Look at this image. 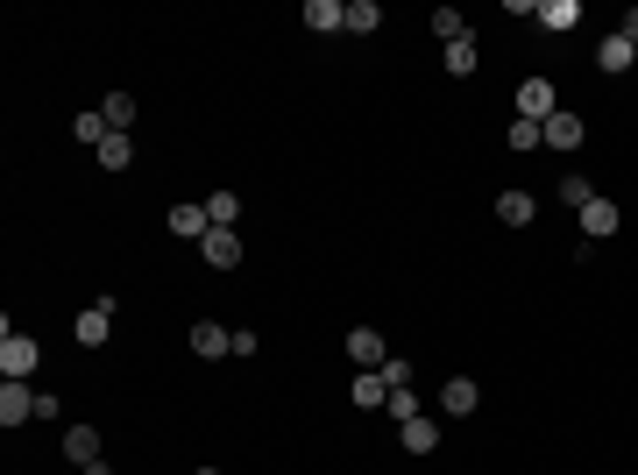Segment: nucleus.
<instances>
[{"label": "nucleus", "mask_w": 638, "mask_h": 475, "mask_svg": "<svg viewBox=\"0 0 638 475\" xmlns=\"http://www.w3.org/2000/svg\"><path fill=\"white\" fill-rule=\"evenodd\" d=\"M355 405L369 412V405H390V383H383V369H355Z\"/></svg>", "instance_id": "nucleus-18"}, {"label": "nucleus", "mask_w": 638, "mask_h": 475, "mask_svg": "<svg viewBox=\"0 0 638 475\" xmlns=\"http://www.w3.org/2000/svg\"><path fill=\"white\" fill-rule=\"evenodd\" d=\"M475 405H483V390H475L468 376H447V383H440V412H454V419H468Z\"/></svg>", "instance_id": "nucleus-11"}, {"label": "nucleus", "mask_w": 638, "mask_h": 475, "mask_svg": "<svg viewBox=\"0 0 638 475\" xmlns=\"http://www.w3.org/2000/svg\"><path fill=\"white\" fill-rule=\"evenodd\" d=\"M390 419H397V426L419 419V398H412V390H390Z\"/></svg>", "instance_id": "nucleus-28"}, {"label": "nucleus", "mask_w": 638, "mask_h": 475, "mask_svg": "<svg viewBox=\"0 0 638 475\" xmlns=\"http://www.w3.org/2000/svg\"><path fill=\"white\" fill-rule=\"evenodd\" d=\"M199 256H206L213 270H234V263H242V234H234V227H213L206 242H199Z\"/></svg>", "instance_id": "nucleus-8"}, {"label": "nucleus", "mask_w": 638, "mask_h": 475, "mask_svg": "<svg viewBox=\"0 0 638 475\" xmlns=\"http://www.w3.org/2000/svg\"><path fill=\"white\" fill-rule=\"evenodd\" d=\"M348 362H355V369H383V362H390L383 334H376V327H355V334H348Z\"/></svg>", "instance_id": "nucleus-9"}, {"label": "nucleus", "mask_w": 638, "mask_h": 475, "mask_svg": "<svg viewBox=\"0 0 638 475\" xmlns=\"http://www.w3.org/2000/svg\"><path fill=\"white\" fill-rule=\"evenodd\" d=\"M298 22H305V29H319V36H334V29H348V0H305Z\"/></svg>", "instance_id": "nucleus-7"}, {"label": "nucleus", "mask_w": 638, "mask_h": 475, "mask_svg": "<svg viewBox=\"0 0 638 475\" xmlns=\"http://www.w3.org/2000/svg\"><path fill=\"white\" fill-rule=\"evenodd\" d=\"M532 213H539L532 192H497V220H504V227H532Z\"/></svg>", "instance_id": "nucleus-17"}, {"label": "nucleus", "mask_w": 638, "mask_h": 475, "mask_svg": "<svg viewBox=\"0 0 638 475\" xmlns=\"http://www.w3.org/2000/svg\"><path fill=\"white\" fill-rule=\"evenodd\" d=\"M553 192H561V199H568L575 213H582V206L596 199V185H589V178H561V185H553Z\"/></svg>", "instance_id": "nucleus-26"}, {"label": "nucleus", "mask_w": 638, "mask_h": 475, "mask_svg": "<svg viewBox=\"0 0 638 475\" xmlns=\"http://www.w3.org/2000/svg\"><path fill=\"white\" fill-rule=\"evenodd\" d=\"M433 36H440V43H468V22H461V8H433Z\"/></svg>", "instance_id": "nucleus-22"}, {"label": "nucleus", "mask_w": 638, "mask_h": 475, "mask_svg": "<svg viewBox=\"0 0 638 475\" xmlns=\"http://www.w3.org/2000/svg\"><path fill=\"white\" fill-rule=\"evenodd\" d=\"M135 164V135H107L100 142V171H128Z\"/></svg>", "instance_id": "nucleus-19"}, {"label": "nucleus", "mask_w": 638, "mask_h": 475, "mask_svg": "<svg viewBox=\"0 0 638 475\" xmlns=\"http://www.w3.org/2000/svg\"><path fill=\"white\" fill-rule=\"evenodd\" d=\"M78 475H114V468H107V461H93V468H78Z\"/></svg>", "instance_id": "nucleus-29"}, {"label": "nucleus", "mask_w": 638, "mask_h": 475, "mask_svg": "<svg viewBox=\"0 0 638 475\" xmlns=\"http://www.w3.org/2000/svg\"><path fill=\"white\" fill-rule=\"evenodd\" d=\"M100 114H107V128H114V135H128V128H135V100H128V93H107V100H100Z\"/></svg>", "instance_id": "nucleus-20"}, {"label": "nucleus", "mask_w": 638, "mask_h": 475, "mask_svg": "<svg viewBox=\"0 0 638 475\" xmlns=\"http://www.w3.org/2000/svg\"><path fill=\"white\" fill-rule=\"evenodd\" d=\"M64 461H71V468L107 461V454H100V426H64Z\"/></svg>", "instance_id": "nucleus-6"}, {"label": "nucleus", "mask_w": 638, "mask_h": 475, "mask_svg": "<svg viewBox=\"0 0 638 475\" xmlns=\"http://www.w3.org/2000/svg\"><path fill=\"white\" fill-rule=\"evenodd\" d=\"M553 114H561V93H553V78H525V86H518V121H553Z\"/></svg>", "instance_id": "nucleus-2"}, {"label": "nucleus", "mask_w": 638, "mask_h": 475, "mask_svg": "<svg viewBox=\"0 0 638 475\" xmlns=\"http://www.w3.org/2000/svg\"><path fill=\"white\" fill-rule=\"evenodd\" d=\"M397 440H405V454H433V447H440V419H426V412H419V419L397 426Z\"/></svg>", "instance_id": "nucleus-13"}, {"label": "nucleus", "mask_w": 638, "mask_h": 475, "mask_svg": "<svg viewBox=\"0 0 638 475\" xmlns=\"http://www.w3.org/2000/svg\"><path fill=\"white\" fill-rule=\"evenodd\" d=\"M192 355H206V362H213V355H234V327L199 320V327H192Z\"/></svg>", "instance_id": "nucleus-12"}, {"label": "nucleus", "mask_w": 638, "mask_h": 475, "mask_svg": "<svg viewBox=\"0 0 638 475\" xmlns=\"http://www.w3.org/2000/svg\"><path fill=\"white\" fill-rule=\"evenodd\" d=\"M206 213H213V227H234V220H242V199H234V192H213Z\"/></svg>", "instance_id": "nucleus-24"}, {"label": "nucleus", "mask_w": 638, "mask_h": 475, "mask_svg": "<svg viewBox=\"0 0 638 475\" xmlns=\"http://www.w3.org/2000/svg\"><path fill=\"white\" fill-rule=\"evenodd\" d=\"M447 71L454 78H475V43H447Z\"/></svg>", "instance_id": "nucleus-27"}, {"label": "nucleus", "mask_w": 638, "mask_h": 475, "mask_svg": "<svg viewBox=\"0 0 638 475\" xmlns=\"http://www.w3.org/2000/svg\"><path fill=\"white\" fill-rule=\"evenodd\" d=\"M171 234H178V242H206V234H213L206 199H178V206H171Z\"/></svg>", "instance_id": "nucleus-4"}, {"label": "nucleus", "mask_w": 638, "mask_h": 475, "mask_svg": "<svg viewBox=\"0 0 638 475\" xmlns=\"http://www.w3.org/2000/svg\"><path fill=\"white\" fill-rule=\"evenodd\" d=\"M617 227H624V206L596 192V199L582 206V234H589V242H610V234H617Z\"/></svg>", "instance_id": "nucleus-5"}, {"label": "nucleus", "mask_w": 638, "mask_h": 475, "mask_svg": "<svg viewBox=\"0 0 638 475\" xmlns=\"http://www.w3.org/2000/svg\"><path fill=\"white\" fill-rule=\"evenodd\" d=\"M532 22L561 36V29H575V22H582V8H575V0H539V8H532Z\"/></svg>", "instance_id": "nucleus-15"}, {"label": "nucleus", "mask_w": 638, "mask_h": 475, "mask_svg": "<svg viewBox=\"0 0 638 475\" xmlns=\"http://www.w3.org/2000/svg\"><path fill=\"white\" fill-rule=\"evenodd\" d=\"M546 149H582V114H568V107L553 114L546 121Z\"/></svg>", "instance_id": "nucleus-16"}, {"label": "nucleus", "mask_w": 638, "mask_h": 475, "mask_svg": "<svg viewBox=\"0 0 638 475\" xmlns=\"http://www.w3.org/2000/svg\"><path fill=\"white\" fill-rule=\"evenodd\" d=\"M596 64H603V71H631V64H638V43H631V36H617V29H610V36H603V43H596Z\"/></svg>", "instance_id": "nucleus-14"}, {"label": "nucleus", "mask_w": 638, "mask_h": 475, "mask_svg": "<svg viewBox=\"0 0 638 475\" xmlns=\"http://www.w3.org/2000/svg\"><path fill=\"white\" fill-rule=\"evenodd\" d=\"M36 334H15V320L8 327H0V376H8V383H29V369H36Z\"/></svg>", "instance_id": "nucleus-1"}, {"label": "nucleus", "mask_w": 638, "mask_h": 475, "mask_svg": "<svg viewBox=\"0 0 638 475\" xmlns=\"http://www.w3.org/2000/svg\"><path fill=\"white\" fill-rule=\"evenodd\" d=\"M192 475H220V468H192Z\"/></svg>", "instance_id": "nucleus-30"}, {"label": "nucleus", "mask_w": 638, "mask_h": 475, "mask_svg": "<svg viewBox=\"0 0 638 475\" xmlns=\"http://www.w3.org/2000/svg\"><path fill=\"white\" fill-rule=\"evenodd\" d=\"M348 29L355 36H376L383 29V8H376V0H348Z\"/></svg>", "instance_id": "nucleus-21"}, {"label": "nucleus", "mask_w": 638, "mask_h": 475, "mask_svg": "<svg viewBox=\"0 0 638 475\" xmlns=\"http://www.w3.org/2000/svg\"><path fill=\"white\" fill-rule=\"evenodd\" d=\"M71 135H78V142H93V149H100V142H107V135H114V128H107V114H100V107H93V114H78V121H71Z\"/></svg>", "instance_id": "nucleus-23"}, {"label": "nucleus", "mask_w": 638, "mask_h": 475, "mask_svg": "<svg viewBox=\"0 0 638 475\" xmlns=\"http://www.w3.org/2000/svg\"><path fill=\"white\" fill-rule=\"evenodd\" d=\"M36 419V390L29 383H0V426H22Z\"/></svg>", "instance_id": "nucleus-10"}, {"label": "nucleus", "mask_w": 638, "mask_h": 475, "mask_svg": "<svg viewBox=\"0 0 638 475\" xmlns=\"http://www.w3.org/2000/svg\"><path fill=\"white\" fill-rule=\"evenodd\" d=\"M78 348H107V334H114V298H93L86 312H78Z\"/></svg>", "instance_id": "nucleus-3"}, {"label": "nucleus", "mask_w": 638, "mask_h": 475, "mask_svg": "<svg viewBox=\"0 0 638 475\" xmlns=\"http://www.w3.org/2000/svg\"><path fill=\"white\" fill-rule=\"evenodd\" d=\"M504 142L525 156V149H539V142H546V128H539V121H511V135H504Z\"/></svg>", "instance_id": "nucleus-25"}]
</instances>
